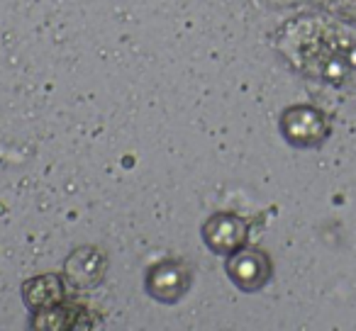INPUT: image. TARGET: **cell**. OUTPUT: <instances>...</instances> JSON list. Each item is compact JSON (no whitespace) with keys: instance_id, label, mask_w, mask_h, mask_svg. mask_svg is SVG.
Wrapping results in <instances>:
<instances>
[{"instance_id":"6da1fadb","label":"cell","mask_w":356,"mask_h":331,"mask_svg":"<svg viewBox=\"0 0 356 331\" xmlns=\"http://www.w3.org/2000/svg\"><path fill=\"white\" fill-rule=\"evenodd\" d=\"M293 69L322 80H339L356 69V40L341 25L315 17L288 22L278 40Z\"/></svg>"},{"instance_id":"7a4b0ae2","label":"cell","mask_w":356,"mask_h":331,"mask_svg":"<svg viewBox=\"0 0 356 331\" xmlns=\"http://www.w3.org/2000/svg\"><path fill=\"white\" fill-rule=\"evenodd\" d=\"M281 134L296 148H315L330 137V119L312 105H291L281 112Z\"/></svg>"},{"instance_id":"3957f363","label":"cell","mask_w":356,"mask_h":331,"mask_svg":"<svg viewBox=\"0 0 356 331\" xmlns=\"http://www.w3.org/2000/svg\"><path fill=\"white\" fill-rule=\"evenodd\" d=\"M203 239L213 253L232 256L234 251L247 246L249 222L234 212H215L203 224Z\"/></svg>"},{"instance_id":"277c9868","label":"cell","mask_w":356,"mask_h":331,"mask_svg":"<svg viewBox=\"0 0 356 331\" xmlns=\"http://www.w3.org/2000/svg\"><path fill=\"white\" fill-rule=\"evenodd\" d=\"M193 285V271L184 261H161L147 271V292L159 302H178Z\"/></svg>"},{"instance_id":"5b68a950","label":"cell","mask_w":356,"mask_h":331,"mask_svg":"<svg viewBox=\"0 0 356 331\" xmlns=\"http://www.w3.org/2000/svg\"><path fill=\"white\" fill-rule=\"evenodd\" d=\"M227 275L232 282L244 292H257L271 280L273 266L271 258L261 248H239L229 256L227 261Z\"/></svg>"},{"instance_id":"8992f818","label":"cell","mask_w":356,"mask_h":331,"mask_svg":"<svg viewBox=\"0 0 356 331\" xmlns=\"http://www.w3.org/2000/svg\"><path fill=\"white\" fill-rule=\"evenodd\" d=\"M105 271H108V261H105L103 251L95 246L76 248L64 263V278L76 290H90V287L100 285Z\"/></svg>"},{"instance_id":"52a82bcc","label":"cell","mask_w":356,"mask_h":331,"mask_svg":"<svg viewBox=\"0 0 356 331\" xmlns=\"http://www.w3.org/2000/svg\"><path fill=\"white\" fill-rule=\"evenodd\" d=\"M22 300L30 307L35 314L47 312L51 307L64 305L66 300V290H64V280L54 273H44V275L30 278V280L22 282Z\"/></svg>"}]
</instances>
